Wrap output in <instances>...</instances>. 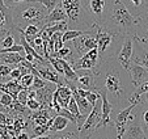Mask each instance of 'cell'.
<instances>
[{
	"label": "cell",
	"mask_w": 148,
	"mask_h": 139,
	"mask_svg": "<svg viewBox=\"0 0 148 139\" xmlns=\"http://www.w3.org/2000/svg\"><path fill=\"white\" fill-rule=\"evenodd\" d=\"M135 89L136 87L134 85L129 70L118 62L117 56L100 61L95 70L93 91L108 96L114 113H118L131 104L130 100Z\"/></svg>",
	"instance_id": "obj_1"
},
{
	"label": "cell",
	"mask_w": 148,
	"mask_h": 139,
	"mask_svg": "<svg viewBox=\"0 0 148 139\" xmlns=\"http://www.w3.org/2000/svg\"><path fill=\"white\" fill-rule=\"evenodd\" d=\"M139 17L134 16L122 0H110L101 25L118 36H134Z\"/></svg>",
	"instance_id": "obj_2"
},
{
	"label": "cell",
	"mask_w": 148,
	"mask_h": 139,
	"mask_svg": "<svg viewBox=\"0 0 148 139\" xmlns=\"http://www.w3.org/2000/svg\"><path fill=\"white\" fill-rule=\"evenodd\" d=\"M14 30H24L28 25H39L41 28L46 25V17L49 12L45 7L36 1H24L21 4L12 7Z\"/></svg>",
	"instance_id": "obj_3"
},
{
	"label": "cell",
	"mask_w": 148,
	"mask_h": 139,
	"mask_svg": "<svg viewBox=\"0 0 148 139\" xmlns=\"http://www.w3.org/2000/svg\"><path fill=\"white\" fill-rule=\"evenodd\" d=\"M93 29H95L96 41H97V50L98 55H100V61H105V59L117 56L125 37L114 34L113 32H110L109 29H106L105 26L97 24V22H95Z\"/></svg>",
	"instance_id": "obj_4"
},
{
	"label": "cell",
	"mask_w": 148,
	"mask_h": 139,
	"mask_svg": "<svg viewBox=\"0 0 148 139\" xmlns=\"http://www.w3.org/2000/svg\"><path fill=\"white\" fill-rule=\"evenodd\" d=\"M68 42H71V46H72L73 51H75V55L77 59L80 58V56H83L84 54H87L88 51L97 47L95 29L84 32V34H81L80 37L72 39V41H68Z\"/></svg>",
	"instance_id": "obj_5"
},
{
	"label": "cell",
	"mask_w": 148,
	"mask_h": 139,
	"mask_svg": "<svg viewBox=\"0 0 148 139\" xmlns=\"http://www.w3.org/2000/svg\"><path fill=\"white\" fill-rule=\"evenodd\" d=\"M101 105H102V100H98L97 104L93 106L92 111L88 114L84 125L80 127L79 131H80L81 139H87L97 129V126L100 125L101 120H102V109H101Z\"/></svg>",
	"instance_id": "obj_6"
},
{
	"label": "cell",
	"mask_w": 148,
	"mask_h": 139,
	"mask_svg": "<svg viewBox=\"0 0 148 139\" xmlns=\"http://www.w3.org/2000/svg\"><path fill=\"white\" fill-rule=\"evenodd\" d=\"M110 0H81L84 9L90 16V19L97 24H101L103 19V13Z\"/></svg>",
	"instance_id": "obj_7"
},
{
	"label": "cell",
	"mask_w": 148,
	"mask_h": 139,
	"mask_svg": "<svg viewBox=\"0 0 148 139\" xmlns=\"http://www.w3.org/2000/svg\"><path fill=\"white\" fill-rule=\"evenodd\" d=\"M134 37L132 36H125L122 42V46H121L119 51L117 54V59L126 70L129 68V66L132 62V56H134Z\"/></svg>",
	"instance_id": "obj_8"
},
{
	"label": "cell",
	"mask_w": 148,
	"mask_h": 139,
	"mask_svg": "<svg viewBox=\"0 0 148 139\" xmlns=\"http://www.w3.org/2000/svg\"><path fill=\"white\" fill-rule=\"evenodd\" d=\"M98 63H100V55H98V50L96 47L93 50L88 51L87 54H84L83 56H80L72 64V67L75 71H79V70H92V71H95L97 68Z\"/></svg>",
	"instance_id": "obj_9"
},
{
	"label": "cell",
	"mask_w": 148,
	"mask_h": 139,
	"mask_svg": "<svg viewBox=\"0 0 148 139\" xmlns=\"http://www.w3.org/2000/svg\"><path fill=\"white\" fill-rule=\"evenodd\" d=\"M122 139H148L147 134L144 133L142 125H140L139 118H138L136 113L134 110L130 114L127 129H126V133Z\"/></svg>",
	"instance_id": "obj_10"
},
{
	"label": "cell",
	"mask_w": 148,
	"mask_h": 139,
	"mask_svg": "<svg viewBox=\"0 0 148 139\" xmlns=\"http://www.w3.org/2000/svg\"><path fill=\"white\" fill-rule=\"evenodd\" d=\"M134 39L148 51V17H139L136 28H135Z\"/></svg>",
	"instance_id": "obj_11"
},
{
	"label": "cell",
	"mask_w": 148,
	"mask_h": 139,
	"mask_svg": "<svg viewBox=\"0 0 148 139\" xmlns=\"http://www.w3.org/2000/svg\"><path fill=\"white\" fill-rule=\"evenodd\" d=\"M76 72H77V79H76V81H73L75 85L77 87V88L93 91L95 71H92V70H79Z\"/></svg>",
	"instance_id": "obj_12"
},
{
	"label": "cell",
	"mask_w": 148,
	"mask_h": 139,
	"mask_svg": "<svg viewBox=\"0 0 148 139\" xmlns=\"http://www.w3.org/2000/svg\"><path fill=\"white\" fill-rule=\"evenodd\" d=\"M129 72L131 75V79L134 81V85L139 87L143 81L148 80V68H145L144 66L139 63H135V62H131V64L129 66Z\"/></svg>",
	"instance_id": "obj_13"
},
{
	"label": "cell",
	"mask_w": 148,
	"mask_h": 139,
	"mask_svg": "<svg viewBox=\"0 0 148 139\" xmlns=\"http://www.w3.org/2000/svg\"><path fill=\"white\" fill-rule=\"evenodd\" d=\"M134 16L143 17L148 12V0H122Z\"/></svg>",
	"instance_id": "obj_14"
},
{
	"label": "cell",
	"mask_w": 148,
	"mask_h": 139,
	"mask_svg": "<svg viewBox=\"0 0 148 139\" xmlns=\"http://www.w3.org/2000/svg\"><path fill=\"white\" fill-rule=\"evenodd\" d=\"M87 139H117V131H115L114 123L97 127Z\"/></svg>",
	"instance_id": "obj_15"
},
{
	"label": "cell",
	"mask_w": 148,
	"mask_h": 139,
	"mask_svg": "<svg viewBox=\"0 0 148 139\" xmlns=\"http://www.w3.org/2000/svg\"><path fill=\"white\" fill-rule=\"evenodd\" d=\"M135 109H136L135 113H136L138 118L140 121V125H142L143 130H144V133L148 136V98L145 97V100L142 98L140 104Z\"/></svg>",
	"instance_id": "obj_16"
},
{
	"label": "cell",
	"mask_w": 148,
	"mask_h": 139,
	"mask_svg": "<svg viewBox=\"0 0 148 139\" xmlns=\"http://www.w3.org/2000/svg\"><path fill=\"white\" fill-rule=\"evenodd\" d=\"M60 21H68V16L64 12L62 4L59 3L58 6L47 14V17H46V25H53V24H56V22H60Z\"/></svg>",
	"instance_id": "obj_17"
},
{
	"label": "cell",
	"mask_w": 148,
	"mask_h": 139,
	"mask_svg": "<svg viewBox=\"0 0 148 139\" xmlns=\"http://www.w3.org/2000/svg\"><path fill=\"white\" fill-rule=\"evenodd\" d=\"M24 87L21 85L20 80H8L7 83H1L0 84V91L4 92V93H8L11 95L14 100H17V96H18L20 91L23 89Z\"/></svg>",
	"instance_id": "obj_18"
},
{
	"label": "cell",
	"mask_w": 148,
	"mask_h": 139,
	"mask_svg": "<svg viewBox=\"0 0 148 139\" xmlns=\"http://www.w3.org/2000/svg\"><path fill=\"white\" fill-rule=\"evenodd\" d=\"M56 92H58V103L60 104L62 108H67L70 100L72 98V89L66 84V85L58 87Z\"/></svg>",
	"instance_id": "obj_19"
},
{
	"label": "cell",
	"mask_w": 148,
	"mask_h": 139,
	"mask_svg": "<svg viewBox=\"0 0 148 139\" xmlns=\"http://www.w3.org/2000/svg\"><path fill=\"white\" fill-rule=\"evenodd\" d=\"M68 29H70L68 21H60L56 22V24H53V25H45L42 28V32H45L49 37H51L54 33H64Z\"/></svg>",
	"instance_id": "obj_20"
},
{
	"label": "cell",
	"mask_w": 148,
	"mask_h": 139,
	"mask_svg": "<svg viewBox=\"0 0 148 139\" xmlns=\"http://www.w3.org/2000/svg\"><path fill=\"white\" fill-rule=\"evenodd\" d=\"M24 59H25V56L18 53L0 54V62H1V63H5V64H11V66H18Z\"/></svg>",
	"instance_id": "obj_21"
},
{
	"label": "cell",
	"mask_w": 148,
	"mask_h": 139,
	"mask_svg": "<svg viewBox=\"0 0 148 139\" xmlns=\"http://www.w3.org/2000/svg\"><path fill=\"white\" fill-rule=\"evenodd\" d=\"M68 122H70V121H68L66 117H63V116L58 114V116L54 118V122H53V125H51V127H50V133L55 134V133L64 131L68 127Z\"/></svg>",
	"instance_id": "obj_22"
},
{
	"label": "cell",
	"mask_w": 148,
	"mask_h": 139,
	"mask_svg": "<svg viewBox=\"0 0 148 139\" xmlns=\"http://www.w3.org/2000/svg\"><path fill=\"white\" fill-rule=\"evenodd\" d=\"M138 45H139V43H138ZM139 50H140L139 55L132 56V62L139 63V64H142V66H144L145 68H148V51L143 47L142 45H139Z\"/></svg>",
	"instance_id": "obj_23"
},
{
	"label": "cell",
	"mask_w": 148,
	"mask_h": 139,
	"mask_svg": "<svg viewBox=\"0 0 148 139\" xmlns=\"http://www.w3.org/2000/svg\"><path fill=\"white\" fill-rule=\"evenodd\" d=\"M32 123V122H30ZM47 133H50V127L47 125H34L32 123V134L30 139L36 138V136H42V135H47Z\"/></svg>",
	"instance_id": "obj_24"
},
{
	"label": "cell",
	"mask_w": 148,
	"mask_h": 139,
	"mask_svg": "<svg viewBox=\"0 0 148 139\" xmlns=\"http://www.w3.org/2000/svg\"><path fill=\"white\" fill-rule=\"evenodd\" d=\"M56 134H58V139H81L80 131H79L77 127L75 130H67L66 129L64 131H60V133Z\"/></svg>",
	"instance_id": "obj_25"
},
{
	"label": "cell",
	"mask_w": 148,
	"mask_h": 139,
	"mask_svg": "<svg viewBox=\"0 0 148 139\" xmlns=\"http://www.w3.org/2000/svg\"><path fill=\"white\" fill-rule=\"evenodd\" d=\"M50 39L53 41V45H54V53L60 50L66 45L64 41H63V33H54L53 36L50 37Z\"/></svg>",
	"instance_id": "obj_26"
},
{
	"label": "cell",
	"mask_w": 148,
	"mask_h": 139,
	"mask_svg": "<svg viewBox=\"0 0 148 139\" xmlns=\"http://www.w3.org/2000/svg\"><path fill=\"white\" fill-rule=\"evenodd\" d=\"M81 34H84V30H76V29H68L67 32H64L63 33V41L68 42V41H72V39L77 38V37H80Z\"/></svg>",
	"instance_id": "obj_27"
},
{
	"label": "cell",
	"mask_w": 148,
	"mask_h": 139,
	"mask_svg": "<svg viewBox=\"0 0 148 139\" xmlns=\"http://www.w3.org/2000/svg\"><path fill=\"white\" fill-rule=\"evenodd\" d=\"M13 45H16L13 32H8V34L3 38V41L0 42V49H8L11 46H13Z\"/></svg>",
	"instance_id": "obj_28"
},
{
	"label": "cell",
	"mask_w": 148,
	"mask_h": 139,
	"mask_svg": "<svg viewBox=\"0 0 148 139\" xmlns=\"http://www.w3.org/2000/svg\"><path fill=\"white\" fill-rule=\"evenodd\" d=\"M29 1H36V3L42 4V6L47 9L49 13H50V12L53 11L59 3H60V0H29Z\"/></svg>",
	"instance_id": "obj_29"
},
{
	"label": "cell",
	"mask_w": 148,
	"mask_h": 139,
	"mask_svg": "<svg viewBox=\"0 0 148 139\" xmlns=\"http://www.w3.org/2000/svg\"><path fill=\"white\" fill-rule=\"evenodd\" d=\"M16 67V66H14ZM14 67L9 66V64H5V63H1L0 62V78L1 79H9L11 80V72H12V70L14 68Z\"/></svg>",
	"instance_id": "obj_30"
},
{
	"label": "cell",
	"mask_w": 148,
	"mask_h": 139,
	"mask_svg": "<svg viewBox=\"0 0 148 139\" xmlns=\"http://www.w3.org/2000/svg\"><path fill=\"white\" fill-rule=\"evenodd\" d=\"M33 80H34V74L29 72V74H26V75L21 76L20 83H21V85H23L24 88H30L32 84H33Z\"/></svg>",
	"instance_id": "obj_31"
},
{
	"label": "cell",
	"mask_w": 148,
	"mask_h": 139,
	"mask_svg": "<svg viewBox=\"0 0 148 139\" xmlns=\"http://www.w3.org/2000/svg\"><path fill=\"white\" fill-rule=\"evenodd\" d=\"M14 98L12 97L11 95H8V93H1L0 95V105L3 106V108H9V106L13 104Z\"/></svg>",
	"instance_id": "obj_32"
},
{
	"label": "cell",
	"mask_w": 148,
	"mask_h": 139,
	"mask_svg": "<svg viewBox=\"0 0 148 139\" xmlns=\"http://www.w3.org/2000/svg\"><path fill=\"white\" fill-rule=\"evenodd\" d=\"M58 114H60V116H63V117H66L70 122H72V125H76L77 126V121H76V117L73 116L72 113H71L70 110H68L67 108H62L60 110H59V113Z\"/></svg>",
	"instance_id": "obj_33"
},
{
	"label": "cell",
	"mask_w": 148,
	"mask_h": 139,
	"mask_svg": "<svg viewBox=\"0 0 148 139\" xmlns=\"http://www.w3.org/2000/svg\"><path fill=\"white\" fill-rule=\"evenodd\" d=\"M47 83H49V81L45 80V79H42L41 76H36V75H34V80H33V84H32L30 88H33V89L43 88V87H45Z\"/></svg>",
	"instance_id": "obj_34"
},
{
	"label": "cell",
	"mask_w": 148,
	"mask_h": 139,
	"mask_svg": "<svg viewBox=\"0 0 148 139\" xmlns=\"http://www.w3.org/2000/svg\"><path fill=\"white\" fill-rule=\"evenodd\" d=\"M28 100H29V89L28 88H23L21 91H20L18 96H17V101L21 103L23 105H26Z\"/></svg>",
	"instance_id": "obj_35"
},
{
	"label": "cell",
	"mask_w": 148,
	"mask_h": 139,
	"mask_svg": "<svg viewBox=\"0 0 148 139\" xmlns=\"http://www.w3.org/2000/svg\"><path fill=\"white\" fill-rule=\"evenodd\" d=\"M26 106H28V108L30 109L32 111L38 110V109H41V108H42L41 103H39V101L37 100V98H29L28 103H26Z\"/></svg>",
	"instance_id": "obj_36"
},
{
	"label": "cell",
	"mask_w": 148,
	"mask_h": 139,
	"mask_svg": "<svg viewBox=\"0 0 148 139\" xmlns=\"http://www.w3.org/2000/svg\"><path fill=\"white\" fill-rule=\"evenodd\" d=\"M0 30H8V19L7 14L1 11H0Z\"/></svg>",
	"instance_id": "obj_37"
},
{
	"label": "cell",
	"mask_w": 148,
	"mask_h": 139,
	"mask_svg": "<svg viewBox=\"0 0 148 139\" xmlns=\"http://www.w3.org/2000/svg\"><path fill=\"white\" fill-rule=\"evenodd\" d=\"M21 76H23V74H21V70H20L18 66H16L13 70H12L11 76H9V78H11L12 80H20V79H21Z\"/></svg>",
	"instance_id": "obj_38"
},
{
	"label": "cell",
	"mask_w": 148,
	"mask_h": 139,
	"mask_svg": "<svg viewBox=\"0 0 148 139\" xmlns=\"http://www.w3.org/2000/svg\"><path fill=\"white\" fill-rule=\"evenodd\" d=\"M24 1H26V0H4L5 6H7V7H9V8H12V7L17 6V4L24 3Z\"/></svg>",
	"instance_id": "obj_39"
},
{
	"label": "cell",
	"mask_w": 148,
	"mask_h": 139,
	"mask_svg": "<svg viewBox=\"0 0 148 139\" xmlns=\"http://www.w3.org/2000/svg\"><path fill=\"white\" fill-rule=\"evenodd\" d=\"M32 139H58V134H54L51 133L50 135H42V136H36V138H32Z\"/></svg>",
	"instance_id": "obj_40"
},
{
	"label": "cell",
	"mask_w": 148,
	"mask_h": 139,
	"mask_svg": "<svg viewBox=\"0 0 148 139\" xmlns=\"http://www.w3.org/2000/svg\"><path fill=\"white\" fill-rule=\"evenodd\" d=\"M16 139H30V134H29L26 130H24V131H21V133L17 135Z\"/></svg>",
	"instance_id": "obj_41"
},
{
	"label": "cell",
	"mask_w": 148,
	"mask_h": 139,
	"mask_svg": "<svg viewBox=\"0 0 148 139\" xmlns=\"http://www.w3.org/2000/svg\"><path fill=\"white\" fill-rule=\"evenodd\" d=\"M8 34V30H0V42L3 41V38Z\"/></svg>",
	"instance_id": "obj_42"
},
{
	"label": "cell",
	"mask_w": 148,
	"mask_h": 139,
	"mask_svg": "<svg viewBox=\"0 0 148 139\" xmlns=\"http://www.w3.org/2000/svg\"><path fill=\"white\" fill-rule=\"evenodd\" d=\"M0 110H4V111H7V108H3V106H1V108H0Z\"/></svg>",
	"instance_id": "obj_43"
},
{
	"label": "cell",
	"mask_w": 148,
	"mask_h": 139,
	"mask_svg": "<svg viewBox=\"0 0 148 139\" xmlns=\"http://www.w3.org/2000/svg\"><path fill=\"white\" fill-rule=\"evenodd\" d=\"M147 98H148V96H147Z\"/></svg>",
	"instance_id": "obj_44"
}]
</instances>
